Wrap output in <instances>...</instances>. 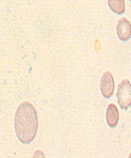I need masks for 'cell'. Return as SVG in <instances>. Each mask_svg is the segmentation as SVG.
Here are the masks:
<instances>
[{
	"mask_svg": "<svg viewBox=\"0 0 131 158\" xmlns=\"http://www.w3.org/2000/svg\"><path fill=\"white\" fill-rule=\"evenodd\" d=\"M31 158H46L45 155H44V152H42V150H35V152L33 154V157Z\"/></svg>",
	"mask_w": 131,
	"mask_h": 158,
	"instance_id": "7",
	"label": "cell"
},
{
	"mask_svg": "<svg viewBox=\"0 0 131 158\" xmlns=\"http://www.w3.org/2000/svg\"><path fill=\"white\" fill-rule=\"evenodd\" d=\"M105 120H107V125L110 128H116L119 122V111L118 108L114 103H110L107 108V112H105Z\"/></svg>",
	"mask_w": 131,
	"mask_h": 158,
	"instance_id": "5",
	"label": "cell"
},
{
	"mask_svg": "<svg viewBox=\"0 0 131 158\" xmlns=\"http://www.w3.org/2000/svg\"><path fill=\"white\" fill-rule=\"evenodd\" d=\"M128 158H131V152H130V155H129V157Z\"/></svg>",
	"mask_w": 131,
	"mask_h": 158,
	"instance_id": "8",
	"label": "cell"
},
{
	"mask_svg": "<svg viewBox=\"0 0 131 158\" xmlns=\"http://www.w3.org/2000/svg\"><path fill=\"white\" fill-rule=\"evenodd\" d=\"M108 5L111 11L117 15H123L125 11V0H108Z\"/></svg>",
	"mask_w": 131,
	"mask_h": 158,
	"instance_id": "6",
	"label": "cell"
},
{
	"mask_svg": "<svg viewBox=\"0 0 131 158\" xmlns=\"http://www.w3.org/2000/svg\"><path fill=\"white\" fill-rule=\"evenodd\" d=\"M118 104L122 110H128L131 106V82L129 80H122L117 90Z\"/></svg>",
	"mask_w": 131,
	"mask_h": 158,
	"instance_id": "2",
	"label": "cell"
},
{
	"mask_svg": "<svg viewBox=\"0 0 131 158\" xmlns=\"http://www.w3.org/2000/svg\"><path fill=\"white\" fill-rule=\"evenodd\" d=\"M117 34L121 42H128L131 38V23L125 17H122L118 21Z\"/></svg>",
	"mask_w": 131,
	"mask_h": 158,
	"instance_id": "4",
	"label": "cell"
},
{
	"mask_svg": "<svg viewBox=\"0 0 131 158\" xmlns=\"http://www.w3.org/2000/svg\"><path fill=\"white\" fill-rule=\"evenodd\" d=\"M15 131L18 140L24 145L33 143L38 131V116L31 102H23L15 114Z\"/></svg>",
	"mask_w": 131,
	"mask_h": 158,
	"instance_id": "1",
	"label": "cell"
},
{
	"mask_svg": "<svg viewBox=\"0 0 131 158\" xmlns=\"http://www.w3.org/2000/svg\"><path fill=\"white\" fill-rule=\"evenodd\" d=\"M114 88H116L114 86V77H113L112 73L109 72V71L104 72L100 82L101 93H102L103 98L110 99L112 97L113 93H114Z\"/></svg>",
	"mask_w": 131,
	"mask_h": 158,
	"instance_id": "3",
	"label": "cell"
},
{
	"mask_svg": "<svg viewBox=\"0 0 131 158\" xmlns=\"http://www.w3.org/2000/svg\"><path fill=\"white\" fill-rule=\"evenodd\" d=\"M129 1H131V0H129Z\"/></svg>",
	"mask_w": 131,
	"mask_h": 158,
	"instance_id": "9",
	"label": "cell"
}]
</instances>
